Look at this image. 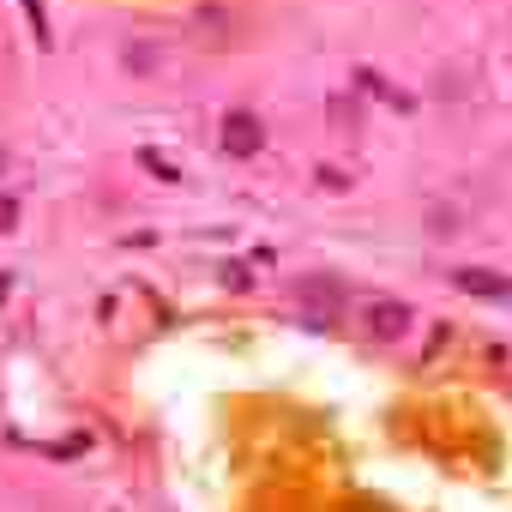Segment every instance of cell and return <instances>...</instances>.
<instances>
[{
    "mask_svg": "<svg viewBox=\"0 0 512 512\" xmlns=\"http://www.w3.org/2000/svg\"><path fill=\"white\" fill-rule=\"evenodd\" d=\"M25 7H31V25H37V43H49V25H43V7H37V0H25Z\"/></svg>",
    "mask_w": 512,
    "mask_h": 512,
    "instance_id": "cell-4",
    "label": "cell"
},
{
    "mask_svg": "<svg viewBox=\"0 0 512 512\" xmlns=\"http://www.w3.org/2000/svg\"><path fill=\"white\" fill-rule=\"evenodd\" d=\"M13 217H19V205H13V199H0V229H13Z\"/></svg>",
    "mask_w": 512,
    "mask_h": 512,
    "instance_id": "cell-5",
    "label": "cell"
},
{
    "mask_svg": "<svg viewBox=\"0 0 512 512\" xmlns=\"http://www.w3.org/2000/svg\"><path fill=\"white\" fill-rule=\"evenodd\" d=\"M260 145H266V127H260V115H253V109H229L223 115V151L229 157H253Z\"/></svg>",
    "mask_w": 512,
    "mask_h": 512,
    "instance_id": "cell-1",
    "label": "cell"
},
{
    "mask_svg": "<svg viewBox=\"0 0 512 512\" xmlns=\"http://www.w3.org/2000/svg\"><path fill=\"white\" fill-rule=\"evenodd\" d=\"M368 332L374 338H404L410 332V308L404 302H374L368 308Z\"/></svg>",
    "mask_w": 512,
    "mask_h": 512,
    "instance_id": "cell-3",
    "label": "cell"
},
{
    "mask_svg": "<svg viewBox=\"0 0 512 512\" xmlns=\"http://www.w3.org/2000/svg\"><path fill=\"white\" fill-rule=\"evenodd\" d=\"M452 284L458 290H470V296H488V302H512V278H500V272H452Z\"/></svg>",
    "mask_w": 512,
    "mask_h": 512,
    "instance_id": "cell-2",
    "label": "cell"
}]
</instances>
